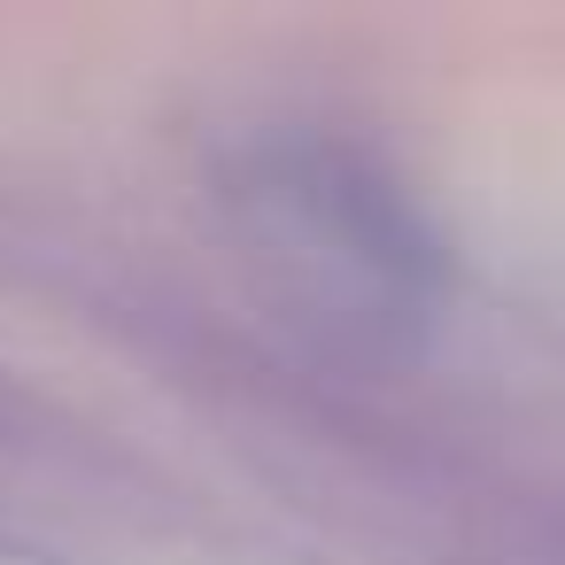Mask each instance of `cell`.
Wrapping results in <instances>:
<instances>
[{
	"label": "cell",
	"instance_id": "cell-1",
	"mask_svg": "<svg viewBox=\"0 0 565 565\" xmlns=\"http://www.w3.org/2000/svg\"><path fill=\"white\" fill-rule=\"evenodd\" d=\"M225 217L256 287L326 349L403 356L426 341L449 264L403 179L318 125L256 132L225 163Z\"/></svg>",
	"mask_w": 565,
	"mask_h": 565
},
{
	"label": "cell",
	"instance_id": "cell-2",
	"mask_svg": "<svg viewBox=\"0 0 565 565\" xmlns=\"http://www.w3.org/2000/svg\"><path fill=\"white\" fill-rule=\"evenodd\" d=\"M0 565H63V557L32 550V542H17V534H0Z\"/></svg>",
	"mask_w": 565,
	"mask_h": 565
},
{
	"label": "cell",
	"instance_id": "cell-3",
	"mask_svg": "<svg viewBox=\"0 0 565 565\" xmlns=\"http://www.w3.org/2000/svg\"><path fill=\"white\" fill-rule=\"evenodd\" d=\"M9 418H17V403H9V387H0V434H9Z\"/></svg>",
	"mask_w": 565,
	"mask_h": 565
}]
</instances>
